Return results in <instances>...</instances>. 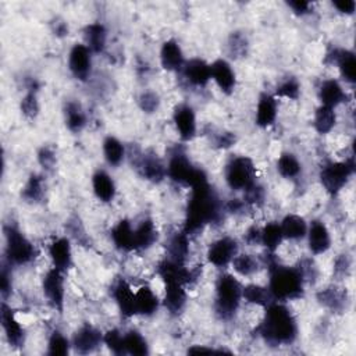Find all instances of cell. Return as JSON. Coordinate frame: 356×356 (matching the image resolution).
Segmentation results:
<instances>
[{"instance_id": "94428289", "label": "cell", "mask_w": 356, "mask_h": 356, "mask_svg": "<svg viewBox=\"0 0 356 356\" xmlns=\"http://www.w3.org/2000/svg\"><path fill=\"white\" fill-rule=\"evenodd\" d=\"M213 352H218L213 348H206V346H202V345H193L192 348L188 349V353L191 355H199V353H213Z\"/></svg>"}, {"instance_id": "f907efd6", "label": "cell", "mask_w": 356, "mask_h": 356, "mask_svg": "<svg viewBox=\"0 0 356 356\" xmlns=\"http://www.w3.org/2000/svg\"><path fill=\"white\" fill-rule=\"evenodd\" d=\"M38 161L46 171H51L57 163L54 149L51 146H42L38 152Z\"/></svg>"}, {"instance_id": "ba28073f", "label": "cell", "mask_w": 356, "mask_h": 356, "mask_svg": "<svg viewBox=\"0 0 356 356\" xmlns=\"http://www.w3.org/2000/svg\"><path fill=\"white\" fill-rule=\"evenodd\" d=\"M224 178L229 189L232 191H246L253 186L256 181V167L250 157L235 156L232 157L224 168Z\"/></svg>"}, {"instance_id": "603a6c76", "label": "cell", "mask_w": 356, "mask_h": 356, "mask_svg": "<svg viewBox=\"0 0 356 356\" xmlns=\"http://www.w3.org/2000/svg\"><path fill=\"white\" fill-rule=\"evenodd\" d=\"M317 300L321 306L327 307L332 313H342L348 307L349 296L346 289L337 285H330L317 292Z\"/></svg>"}, {"instance_id": "f546056e", "label": "cell", "mask_w": 356, "mask_h": 356, "mask_svg": "<svg viewBox=\"0 0 356 356\" xmlns=\"http://www.w3.org/2000/svg\"><path fill=\"white\" fill-rule=\"evenodd\" d=\"M189 254V235L182 229L174 232L167 242V259L185 264Z\"/></svg>"}, {"instance_id": "cb8c5ba5", "label": "cell", "mask_w": 356, "mask_h": 356, "mask_svg": "<svg viewBox=\"0 0 356 356\" xmlns=\"http://www.w3.org/2000/svg\"><path fill=\"white\" fill-rule=\"evenodd\" d=\"M160 64L167 71H182L185 64L184 51L175 39H168L160 49Z\"/></svg>"}, {"instance_id": "7dc6e473", "label": "cell", "mask_w": 356, "mask_h": 356, "mask_svg": "<svg viewBox=\"0 0 356 356\" xmlns=\"http://www.w3.org/2000/svg\"><path fill=\"white\" fill-rule=\"evenodd\" d=\"M103 343L114 353V355H125V345H124V334L117 328L108 330L103 334Z\"/></svg>"}, {"instance_id": "7bdbcfd3", "label": "cell", "mask_w": 356, "mask_h": 356, "mask_svg": "<svg viewBox=\"0 0 356 356\" xmlns=\"http://www.w3.org/2000/svg\"><path fill=\"white\" fill-rule=\"evenodd\" d=\"M227 47H228V54L232 58L246 57L248 50H249V42H248L246 35L239 31L231 32V35L228 36Z\"/></svg>"}, {"instance_id": "9f6ffc18", "label": "cell", "mask_w": 356, "mask_h": 356, "mask_svg": "<svg viewBox=\"0 0 356 356\" xmlns=\"http://www.w3.org/2000/svg\"><path fill=\"white\" fill-rule=\"evenodd\" d=\"M243 241L249 245V246H256V245H261V229L256 225L250 227L246 229L245 235H243Z\"/></svg>"}, {"instance_id": "bcb514c9", "label": "cell", "mask_w": 356, "mask_h": 356, "mask_svg": "<svg viewBox=\"0 0 356 356\" xmlns=\"http://www.w3.org/2000/svg\"><path fill=\"white\" fill-rule=\"evenodd\" d=\"M19 108H21V113L24 114V117L28 120H35L38 117L40 106H39L36 90H28L25 93V96L21 99Z\"/></svg>"}, {"instance_id": "6f0895ef", "label": "cell", "mask_w": 356, "mask_h": 356, "mask_svg": "<svg viewBox=\"0 0 356 356\" xmlns=\"http://www.w3.org/2000/svg\"><path fill=\"white\" fill-rule=\"evenodd\" d=\"M286 6L293 11V14L296 15H305L310 13L312 8V3L305 1V0H289L286 1Z\"/></svg>"}, {"instance_id": "3957f363", "label": "cell", "mask_w": 356, "mask_h": 356, "mask_svg": "<svg viewBox=\"0 0 356 356\" xmlns=\"http://www.w3.org/2000/svg\"><path fill=\"white\" fill-rule=\"evenodd\" d=\"M266 266L268 268V289L277 302L292 300L303 296L305 277L299 267L280 264L274 259V253H268Z\"/></svg>"}, {"instance_id": "d590c367", "label": "cell", "mask_w": 356, "mask_h": 356, "mask_svg": "<svg viewBox=\"0 0 356 356\" xmlns=\"http://www.w3.org/2000/svg\"><path fill=\"white\" fill-rule=\"evenodd\" d=\"M242 299L248 303L267 307L270 303L275 302L274 296L271 295L268 286H263L259 284H248L242 289Z\"/></svg>"}, {"instance_id": "4fadbf2b", "label": "cell", "mask_w": 356, "mask_h": 356, "mask_svg": "<svg viewBox=\"0 0 356 356\" xmlns=\"http://www.w3.org/2000/svg\"><path fill=\"white\" fill-rule=\"evenodd\" d=\"M172 121L181 140L189 142L196 136L197 124H196V114L192 106L186 103H181L175 106L172 111Z\"/></svg>"}, {"instance_id": "83f0119b", "label": "cell", "mask_w": 356, "mask_h": 356, "mask_svg": "<svg viewBox=\"0 0 356 356\" xmlns=\"http://www.w3.org/2000/svg\"><path fill=\"white\" fill-rule=\"evenodd\" d=\"M111 241L122 252L135 250V227L128 220L118 221L110 231Z\"/></svg>"}, {"instance_id": "db71d44e", "label": "cell", "mask_w": 356, "mask_h": 356, "mask_svg": "<svg viewBox=\"0 0 356 356\" xmlns=\"http://www.w3.org/2000/svg\"><path fill=\"white\" fill-rule=\"evenodd\" d=\"M350 266H352V260H350L349 254L348 253L339 254L334 263V274L339 278H343L349 274Z\"/></svg>"}, {"instance_id": "30bf717a", "label": "cell", "mask_w": 356, "mask_h": 356, "mask_svg": "<svg viewBox=\"0 0 356 356\" xmlns=\"http://www.w3.org/2000/svg\"><path fill=\"white\" fill-rule=\"evenodd\" d=\"M238 250H239V245L235 238L222 236L209 245L206 257L210 264L221 268L231 264L232 259L238 254Z\"/></svg>"}, {"instance_id": "74e56055", "label": "cell", "mask_w": 356, "mask_h": 356, "mask_svg": "<svg viewBox=\"0 0 356 356\" xmlns=\"http://www.w3.org/2000/svg\"><path fill=\"white\" fill-rule=\"evenodd\" d=\"M277 171L285 179H295L302 174V163L293 153L284 152L277 160Z\"/></svg>"}, {"instance_id": "d4e9b609", "label": "cell", "mask_w": 356, "mask_h": 356, "mask_svg": "<svg viewBox=\"0 0 356 356\" xmlns=\"http://www.w3.org/2000/svg\"><path fill=\"white\" fill-rule=\"evenodd\" d=\"M346 99H348V95L345 89L342 88L341 82L334 78L323 81L321 85L318 86V100L321 106L335 108L337 106L346 102Z\"/></svg>"}, {"instance_id": "484cf974", "label": "cell", "mask_w": 356, "mask_h": 356, "mask_svg": "<svg viewBox=\"0 0 356 356\" xmlns=\"http://www.w3.org/2000/svg\"><path fill=\"white\" fill-rule=\"evenodd\" d=\"M92 189L95 196L103 202L110 203L114 200L117 193V186L113 177L104 170H96L92 175Z\"/></svg>"}, {"instance_id": "5b68a950", "label": "cell", "mask_w": 356, "mask_h": 356, "mask_svg": "<svg viewBox=\"0 0 356 356\" xmlns=\"http://www.w3.org/2000/svg\"><path fill=\"white\" fill-rule=\"evenodd\" d=\"M167 177L178 185L193 188L199 184L207 182L206 172L196 167L184 150H174L167 163Z\"/></svg>"}, {"instance_id": "4dcf8cb0", "label": "cell", "mask_w": 356, "mask_h": 356, "mask_svg": "<svg viewBox=\"0 0 356 356\" xmlns=\"http://www.w3.org/2000/svg\"><path fill=\"white\" fill-rule=\"evenodd\" d=\"M284 239L289 241H300L306 238L307 234V222L299 214H286L280 222Z\"/></svg>"}, {"instance_id": "1f68e13d", "label": "cell", "mask_w": 356, "mask_h": 356, "mask_svg": "<svg viewBox=\"0 0 356 356\" xmlns=\"http://www.w3.org/2000/svg\"><path fill=\"white\" fill-rule=\"evenodd\" d=\"M159 238V231L153 220L145 218L135 227V250L152 248Z\"/></svg>"}, {"instance_id": "e575fe53", "label": "cell", "mask_w": 356, "mask_h": 356, "mask_svg": "<svg viewBox=\"0 0 356 356\" xmlns=\"http://www.w3.org/2000/svg\"><path fill=\"white\" fill-rule=\"evenodd\" d=\"M102 150H103V157L106 160V163L111 167H118L124 159H125V146L124 143L115 138V136H106L102 145Z\"/></svg>"}, {"instance_id": "2e32d148", "label": "cell", "mask_w": 356, "mask_h": 356, "mask_svg": "<svg viewBox=\"0 0 356 356\" xmlns=\"http://www.w3.org/2000/svg\"><path fill=\"white\" fill-rule=\"evenodd\" d=\"M307 248L312 252V254L318 256L331 248V234L328 227L321 220H313L307 225Z\"/></svg>"}, {"instance_id": "681fc988", "label": "cell", "mask_w": 356, "mask_h": 356, "mask_svg": "<svg viewBox=\"0 0 356 356\" xmlns=\"http://www.w3.org/2000/svg\"><path fill=\"white\" fill-rule=\"evenodd\" d=\"M67 228H68V232H70L81 245H86V243H88L89 238H88V235H86V232H85V228H83V225H82L79 217L72 216V217L68 220V222H67Z\"/></svg>"}, {"instance_id": "f5cc1de1", "label": "cell", "mask_w": 356, "mask_h": 356, "mask_svg": "<svg viewBox=\"0 0 356 356\" xmlns=\"http://www.w3.org/2000/svg\"><path fill=\"white\" fill-rule=\"evenodd\" d=\"M264 197H266L264 188L257 182L245 191V203L260 206L264 202Z\"/></svg>"}, {"instance_id": "680465c9", "label": "cell", "mask_w": 356, "mask_h": 356, "mask_svg": "<svg viewBox=\"0 0 356 356\" xmlns=\"http://www.w3.org/2000/svg\"><path fill=\"white\" fill-rule=\"evenodd\" d=\"M332 7L337 8L338 13L345 14V15H352L356 10V1L355 0H339V1H332Z\"/></svg>"}, {"instance_id": "d6a6232c", "label": "cell", "mask_w": 356, "mask_h": 356, "mask_svg": "<svg viewBox=\"0 0 356 356\" xmlns=\"http://www.w3.org/2000/svg\"><path fill=\"white\" fill-rule=\"evenodd\" d=\"M85 44L92 53H102L107 43V29L102 22H92L83 29Z\"/></svg>"}, {"instance_id": "f6af8a7d", "label": "cell", "mask_w": 356, "mask_h": 356, "mask_svg": "<svg viewBox=\"0 0 356 356\" xmlns=\"http://www.w3.org/2000/svg\"><path fill=\"white\" fill-rule=\"evenodd\" d=\"M275 97L298 100L300 96V82L295 76H286L275 88Z\"/></svg>"}, {"instance_id": "4316f807", "label": "cell", "mask_w": 356, "mask_h": 356, "mask_svg": "<svg viewBox=\"0 0 356 356\" xmlns=\"http://www.w3.org/2000/svg\"><path fill=\"white\" fill-rule=\"evenodd\" d=\"M164 307L174 316L179 314L186 305V291L185 285L179 282H165L164 284Z\"/></svg>"}, {"instance_id": "e0dca14e", "label": "cell", "mask_w": 356, "mask_h": 356, "mask_svg": "<svg viewBox=\"0 0 356 356\" xmlns=\"http://www.w3.org/2000/svg\"><path fill=\"white\" fill-rule=\"evenodd\" d=\"M111 296L117 303V307L122 317L129 318L136 316V306H135V291L132 286L122 278L117 280L111 288Z\"/></svg>"}, {"instance_id": "11a10c76", "label": "cell", "mask_w": 356, "mask_h": 356, "mask_svg": "<svg viewBox=\"0 0 356 356\" xmlns=\"http://www.w3.org/2000/svg\"><path fill=\"white\" fill-rule=\"evenodd\" d=\"M235 142H236V136H235V134H232L229 131H221L213 139V143L217 149H228Z\"/></svg>"}, {"instance_id": "b9f144b4", "label": "cell", "mask_w": 356, "mask_h": 356, "mask_svg": "<svg viewBox=\"0 0 356 356\" xmlns=\"http://www.w3.org/2000/svg\"><path fill=\"white\" fill-rule=\"evenodd\" d=\"M124 345H125V352L129 355L145 356L149 353L147 341L136 330H129L124 334Z\"/></svg>"}, {"instance_id": "277c9868", "label": "cell", "mask_w": 356, "mask_h": 356, "mask_svg": "<svg viewBox=\"0 0 356 356\" xmlns=\"http://www.w3.org/2000/svg\"><path fill=\"white\" fill-rule=\"evenodd\" d=\"M243 285L229 273H222L216 281V298H214V312L221 320H231L242 300Z\"/></svg>"}, {"instance_id": "ffe728a7", "label": "cell", "mask_w": 356, "mask_h": 356, "mask_svg": "<svg viewBox=\"0 0 356 356\" xmlns=\"http://www.w3.org/2000/svg\"><path fill=\"white\" fill-rule=\"evenodd\" d=\"M327 57L331 58V63L338 67L339 74L345 82L350 85L356 82V57L352 50L334 49L330 54H327Z\"/></svg>"}, {"instance_id": "ab89813d", "label": "cell", "mask_w": 356, "mask_h": 356, "mask_svg": "<svg viewBox=\"0 0 356 356\" xmlns=\"http://www.w3.org/2000/svg\"><path fill=\"white\" fill-rule=\"evenodd\" d=\"M232 270L241 277H250L260 268V261L254 254L238 253L231 261Z\"/></svg>"}, {"instance_id": "7402d4cb", "label": "cell", "mask_w": 356, "mask_h": 356, "mask_svg": "<svg viewBox=\"0 0 356 356\" xmlns=\"http://www.w3.org/2000/svg\"><path fill=\"white\" fill-rule=\"evenodd\" d=\"M49 256L53 263V267L64 273L68 271L72 266V248L70 238L60 236L54 239L49 245Z\"/></svg>"}, {"instance_id": "60d3db41", "label": "cell", "mask_w": 356, "mask_h": 356, "mask_svg": "<svg viewBox=\"0 0 356 356\" xmlns=\"http://www.w3.org/2000/svg\"><path fill=\"white\" fill-rule=\"evenodd\" d=\"M282 241L284 235L280 222L270 221L261 228V245L267 249L268 253H274Z\"/></svg>"}, {"instance_id": "ac0fdd59", "label": "cell", "mask_w": 356, "mask_h": 356, "mask_svg": "<svg viewBox=\"0 0 356 356\" xmlns=\"http://www.w3.org/2000/svg\"><path fill=\"white\" fill-rule=\"evenodd\" d=\"M211 79L224 95H232L236 86V75L231 64L225 58H217L210 64Z\"/></svg>"}, {"instance_id": "ee69618b", "label": "cell", "mask_w": 356, "mask_h": 356, "mask_svg": "<svg viewBox=\"0 0 356 356\" xmlns=\"http://www.w3.org/2000/svg\"><path fill=\"white\" fill-rule=\"evenodd\" d=\"M70 339L60 331H53L47 342V353L51 356H67L71 349Z\"/></svg>"}, {"instance_id": "91938a15", "label": "cell", "mask_w": 356, "mask_h": 356, "mask_svg": "<svg viewBox=\"0 0 356 356\" xmlns=\"http://www.w3.org/2000/svg\"><path fill=\"white\" fill-rule=\"evenodd\" d=\"M53 32L56 36H65L68 35V25L65 21H57V22H53Z\"/></svg>"}, {"instance_id": "8d00e7d4", "label": "cell", "mask_w": 356, "mask_h": 356, "mask_svg": "<svg viewBox=\"0 0 356 356\" xmlns=\"http://www.w3.org/2000/svg\"><path fill=\"white\" fill-rule=\"evenodd\" d=\"M44 191L46 186L43 177L38 174H31L21 189V197L26 203H39L44 197Z\"/></svg>"}, {"instance_id": "836d02e7", "label": "cell", "mask_w": 356, "mask_h": 356, "mask_svg": "<svg viewBox=\"0 0 356 356\" xmlns=\"http://www.w3.org/2000/svg\"><path fill=\"white\" fill-rule=\"evenodd\" d=\"M64 122L67 129L72 134H79L86 127L88 118L79 103L70 100L64 104Z\"/></svg>"}, {"instance_id": "9a60e30c", "label": "cell", "mask_w": 356, "mask_h": 356, "mask_svg": "<svg viewBox=\"0 0 356 356\" xmlns=\"http://www.w3.org/2000/svg\"><path fill=\"white\" fill-rule=\"evenodd\" d=\"M0 320H1V327L8 343L14 348L22 346L25 342V331L19 324V321L17 320L15 313L6 303V300H3L0 307Z\"/></svg>"}, {"instance_id": "6da1fadb", "label": "cell", "mask_w": 356, "mask_h": 356, "mask_svg": "<svg viewBox=\"0 0 356 356\" xmlns=\"http://www.w3.org/2000/svg\"><path fill=\"white\" fill-rule=\"evenodd\" d=\"M222 204L214 188L207 182L199 184L191 189V199L186 206L184 231L191 236L222 217Z\"/></svg>"}, {"instance_id": "f35d334b", "label": "cell", "mask_w": 356, "mask_h": 356, "mask_svg": "<svg viewBox=\"0 0 356 356\" xmlns=\"http://www.w3.org/2000/svg\"><path fill=\"white\" fill-rule=\"evenodd\" d=\"M337 124V114H335V108L327 107V106H318L314 111V117H313V125L314 129L320 134V135H325L328 132H331L334 129Z\"/></svg>"}, {"instance_id": "7c38bea8", "label": "cell", "mask_w": 356, "mask_h": 356, "mask_svg": "<svg viewBox=\"0 0 356 356\" xmlns=\"http://www.w3.org/2000/svg\"><path fill=\"white\" fill-rule=\"evenodd\" d=\"M134 165L145 179L153 184H160L167 177V165L154 153H139Z\"/></svg>"}, {"instance_id": "f1b7e54d", "label": "cell", "mask_w": 356, "mask_h": 356, "mask_svg": "<svg viewBox=\"0 0 356 356\" xmlns=\"http://www.w3.org/2000/svg\"><path fill=\"white\" fill-rule=\"evenodd\" d=\"M135 306L136 314L150 317L159 310L160 299L150 286L142 285L135 291Z\"/></svg>"}, {"instance_id": "44dd1931", "label": "cell", "mask_w": 356, "mask_h": 356, "mask_svg": "<svg viewBox=\"0 0 356 356\" xmlns=\"http://www.w3.org/2000/svg\"><path fill=\"white\" fill-rule=\"evenodd\" d=\"M278 115V104L277 97L270 93H260L257 106H256V114H254V124L260 128L271 127Z\"/></svg>"}, {"instance_id": "8fae6325", "label": "cell", "mask_w": 356, "mask_h": 356, "mask_svg": "<svg viewBox=\"0 0 356 356\" xmlns=\"http://www.w3.org/2000/svg\"><path fill=\"white\" fill-rule=\"evenodd\" d=\"M92 51L83 43H75L68 53V70L72 76L86 82L92 72Z\"/></svg>"}, {"instance_id": "d6986e66", "label": "cell", "mask_w": 356, "mask_h": 356, "mask_svg": "<svg viewBox=\"0 0 356 356\" xmlns=\"http://www.w3.org/2000/svg\"><path fill=\"white\" fill-rule=\"evenodd\" d=\"M182 74L188 83L197 88H204L211 79L210 64L203 58H191L185 61Z\"/></svg>"}, {"instance_id": "9c48e42d", "label": "cell", "mask_w": 356, "mask_h": 356, "mask_svg": "<svg viewBox=\"0 0 356 356\" xmlns=\"http://www.w3.org/2000/svg\"><path fill=\"white\" fill-rule=\"evenodd\" d=\"M64 271L51 267L46 271L42 281L43 295L46 296L47 302L53 309L58 313L64 310V299H65V277Z\"/></svg>"}, {"instance_id": "5bb4252c", "label": "cell", "mask_w": 356, "mask_h": 356, "mask_svg": "<svg viewBox=\"0 0 356 356\" xmlns=\"http://www.w3.org/2000/svg\"><path fill=\"white\" fill-rule=\"evenodd\" d=\"M102 343H103V334L96 327H93L90 324L81 325L75 331V334L71 339V346L79 355L92 353Z\"/></svg>"}, {"instance_id": "c3c4849f", "label": "cell", "mask_w": 356, "mask_h": 356, "mask_svg": "<svg viewBox=\"0 0 356 356\" xmlns=\"http://www.w3.org/2000/svg\"><path fill=\"white\" fill-rule=\"evenodd\" d=\"M138 106L143 113L153 114L160 107V97L153 90H145L138 97Z\"/></svg>"}, {"instance_id": "816d5d0a", "label": "cell", "mask_w": 356, "mask_h": 356, "mask_svg": "<svg viewBox=\"0 0 356 356\" xmlns=\"http://www.w3.org/2000/svg\"><path fill=\"white\" fill-rule=\"evenodd\" d=\"M10 267H11V264L6 263V264H3L1 271H0V292H1V296L4 300L8 298V295L13 291V275H11Z\"/></svg>"}, {"instance_id": "7a4b0ae2", "label": "cell", "mask_w": 356, "mask_h": 356, "mask_svg": "<svg viewBox=\"0 0 356 356\" xmlns=\"http://www.w3.org/2000/svg\"><path fill=\"white\" fill-rule=\"evenodd\" d=\"M266 309L264 317L257 327L259 335L270 346L291 345L298 338L296 317L282 302H273Z\"/></svg>"}, {"instance_id": "8992f818", "label": "cell", "mask_w": 356, "mask_h": 356, "mask_svg": "<svg viewBox=\"0 0 356 356\" xmlns=\"http://www.w3.org/2000/svg\"><path fill=\"white\" fill-rule=\"evenodd\" d=\"M6 260L11 266H25L36 256L33 243L14 225L4 227Z\"/></svg>"}, {"instance_id": "52a82bcc", "label": "cell", "mask_w": 356, "mask_h": 356, "mask_svg": "<svg viewBox=\"0 0 356 356\" xmlns=\"http://www.w3.org/2000/svg\"><path fill=\"white\" fill-rule=\"evenodd\" d=\"M355 174V153L342 161H327L318 174L323 188L330 195H337Z\"/></svg>"}]
</instances>
